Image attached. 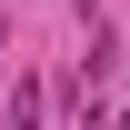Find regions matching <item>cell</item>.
Returning <instances> with one entry per match:
<instances>
[{"label":"cell","instance_id":"cell-1","mask_svg":"<svg viewBox=\"0 0 130 130\" xmlns=\"http://www.w3.org/2000/svg\"><path fill=\"white\" fill-rule=\"evenodd\" d=\"M10 130H40V80H20V90H10Z\"/></svg>","mask_w":130,"mask_h":130}]
</instances>
